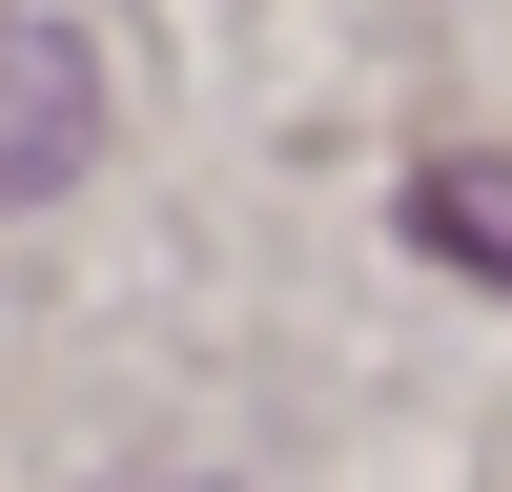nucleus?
Returning <instances> with one entry per match:
<instances>
[{"mask_svg": "<svg viewBox=\"0 0 512 492\" xmlns=\"http://www.w3.org/2000/svg\"><path fill=\"white\" fill-rule=\"evenodd\" d=\"M410 246H431V267H472V287H512V144L410 164Z\"/></svg>", "mask_w": 512, "mask_h": 492, "instance_id": "2", "label": "nucleus"}, {"mask_svg": "<svg viewBox=\"0 0 512 492\" xmlns=\"http://www.w3.org/2000/svg\"><path fill=\"white\" fill-rule=\"evenodd\" d=\"M103 62H82L62 21H21V0H0V205H62L82 164H103Z\"/></svg>", "mask_w": 512, "mask_h": 492, "instance_id": "1", "label": "nucleus"}]
</instances>
